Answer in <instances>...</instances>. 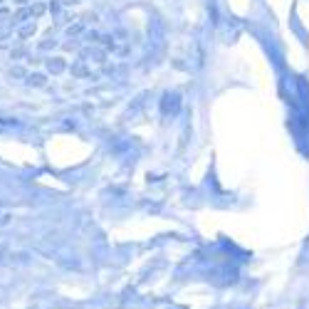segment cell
Returning <instances> with one entry per match:
<instances>
[{
  "label": "cell",
  "mask_w": 309,
  "mask_h": 309,
  "mask_svg": "<svg viewBox=\"0 0 309 309\" xmlns=\"http://www.w3.org/2000/svg\"><path fill=\"white\" fill-rule=\"evenodd\" d=\"M64 60L62 57H52V60H47V69L52 72V74H60V72H64Z\"/></svg>",
  "instance_id": "6da1fadb"
},
{
  "label": "cell",
  "mask_w": 309,
  "mask_h": 309,
  "mask_svg": "<svg viewBox=\"0 0 309 309\" xmlns=\"http://www.w3.org/2000/svg\"><path fill=\"white\" fill-rule=\"evenodd\" d=\"M27 17H32V10H30V7H22V10H17V12L12 15V22L17 25V22H25Z\"/></svg>",
  "instance_id": "7a4b0ae2"
},
{
  "label": "cell",
  "mask_w": 309,
  "mask_h": 309,
  "mask_svg": "<svg viewBox=\"0 0 309 309\" xmlns=\"http://www.w3.org/2000/svg\"><path fill=\"white\" fill-rule=\"evenodd\" d=\"M35 32H37V25H35V22H27V25H22V27H20V37H22V40L32 37Z\"/></svg>",
  "instance_id": "3957f363"
},
{
  "label": "cell",
  "mask_w": 309,
  "mask_h": 309,
  "mask_svg": "<svg viewBox=\"0 0 309 309\" xmlns=\"http://www.w3.org/2000/svg\"><path fill=\"white\" fill-rule=\"evenodd\" d=\"M30 10H32V17H40V15H45L47 5H45V2H35V5L30 7Z\"/></svg>",
  "instance_id": "277c9868"
},
{
  "label": "cell",
  "mask_w": 309,
  "mask_h": 309,
  "mask_svg": "<svg viewBox=\"0 0 309 309\" xmlns=\"http://www.w3.org/2000/svg\"><path fill=\"white\" fill-rule=\"evenodd\" d=\"M27 82H30V84H35V87H42V84H45V77H42V74H30V77H27Z\"/></svg>",
  "instance_id": "5b68a950"
},
{
  "label": "cell",
  "mask_w": 309,
  "mask_h": 309,
  "mask_svg": "<svg viewBox=\"0 0 309 309\" xmlns=\"http://www.w3.org/2000/svg\"><path fill=\"white\" fill-rule=\"evenodd\" d=\"M10 35H12V22L0 25V40H5V37H10Z\"/></svg>",
  "instance_id": "8992f818"
},
{
  "label": "cell",
  "mask_w": 309,
  "mask_h": 309,
  "mask_svg": "<svg viewBox=\"0 0 309 309\" xmlns=\"http://www.w3.org/2000/svg\"><path fill=\"white\" fill-rule=\"evenodd\" d=\"M10 17H12V15H10V10H5V7H0V25H7V22H12Z\"/></svg>",
  "instance_id": "52a82bcc"
},
{
  "label": "cell",
  "mask_w": 309,
  "mask_h": 309,
  "mask_svg": "<svg viewBox=\"0 0 309 309\" xmlns=\"http://www.w3.org/2000/svg\"><path fill=\"white\" fill-rule=\"evenodd\" d=\"M55 47V40H42L40 42V50H52Z\"/></svg>",
  "instance_id": "ba28073f"
},
{
  "label": "cell",
  "mask_w": 309,
  "mask_h": 309,
  "mask_svg": "<svg viewBox=\"0 0 309 309\" xmlns=\"http://www.w3.org/2000/svg\"><path fill=\"white\" fill-rule=\"evenodd\" d=\"M12 74H15V77H25V69H22V67H12Z\"/></svg>",
  "instance_id": "9c48e42d"
},
{
  "label": "cell",
  "mask_w": 309,
  "mask_h": 309,
  "mask_svg": "<svg viewBox=\"0 0 309 309\" xmlns=\"http://www.w3.org/2000/svg\"><path fill=\"white\" fill-rule=\"evenodd\" d=\"M15 2H17V5H27L30 0H15Z\"/></svg>",
  "instance_id": "30bf717a"
},
{
  "label": "cell",
  "mask_w": 309,
  "mask_h": 309,
  "mask_svg": "<svg viewBox=\"0 0 309 309\" xmlns=\"http://www.w3.org/2000/svg\"><path fill=\"white\" fill-rule=\"evenodd\" d=\"M2 2H5V0H0V5H2Z\"/></svg>",
  "instance_id": "8fae6325"
}]
</instances>
